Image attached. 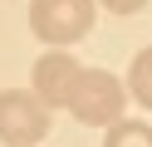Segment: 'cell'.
<instances>
[{
	"instance_id": "obj_1",
	"label": "cell",
	"mask_w": 152,
	"mask_h": 147,
	"mask_svg": "<svg viewBox=\"0 0 152 147\" xmlns=\"http://www.w3.org/2000/svg\"><path fill=\"white\" fill-rule=\"evenodd\" d=\"M69 108L79 123H93V127H108L123 118L128 108V88L108 74V69H79L74 74V88H69Z\"/></svg>"
},
{
	"instance_id": "obj_2",
	"label": "cell",
	"mask_w": 152,
	"mask_h": 147,
	"mask_svg": "<svg viewBox=\"0 0 152 147\" xmlns=\"http://www.w3.org/2000/svg\"><path fill=\"white\" fill-rule=\"evenodd\" d=\"M93 0H30V29L44 44H74L93 29Z\"/></svg>"
},
{
	"instance_id": "obj_3",
	"label": "cell",
	"mask_w": 152,
	"mask_h": 147,
	"mask_svg": "<svg viewBox=\"0 0 152 147\" xmlns=\"http://www.w3.org/2000/svg\"><path fill=\"white\" fill-rule=\"evenodd\" d=\"M49 137V108L34 93L5 88L0 93V142L5 147H34Z\"/></svg>"
},
{
	"instance_id": "obj_4",
	"label": "cell",
	"mask_w": 152,
	"mask_h": 147,
	"mask_svg": "<svg viewBox=\"0 0 152 147\" xmlns=\"http://www.w3.org/2000/svg\"><path fill=\"white\" fill-rule=\"evenodd\" d=\"M79 59L69 54V49H49V54L34 59V98H39L44 108H64L69 103V88H74V74H79Z\"/></svg>"
},
{
	"instance_id": "obj_5",
	"label": "cell",
	"mask_w": 152,
	"mask_h": 147,
	"mask_svg": "<svg viewBox=\"0 0 152 147\" xmlns=\"http://www.w3.org/2000/svg\"><path fill=\"white\" fill-rule=\"evenodd\" d=\"M123 88H128V93H132V98H137V103L152 113V44L142 49L137 59H132V69H128V83H123Z\"/></svg>"
},
{
	"instance_id": "obj_6",
	"label": "cell",
	"mask_w": 152,
	"mask_h": 147,
	"mask_svg": "<svg viewBox=\"0 0 152 147\" xmlns=\"http://www.w3.org/2000/svg\"><path fill=\"white\" fill-rule=\"evenodd\" d=\"M103 147H152V127L147 123H132V118H118V123H108Z\"/></svg>"
},
{
	"instance_id": "obj_7",
	"label": "cell",
	"mask_w": 152,
	"mask_h": 147,
	"mask_svg": "<svg viewBox=\"0 0 152 147\" xmlns=\"http://www.w3.org/2000/svg\"><path fill=\"white\" fill-rule=\"evenodd\" d=\"M98 5H108L113 15H137V10L147 5V0H98Z\"/></svg>"
}]
</instances>
